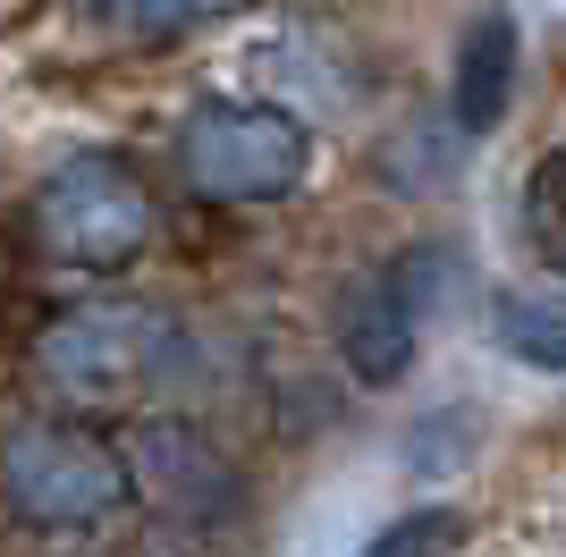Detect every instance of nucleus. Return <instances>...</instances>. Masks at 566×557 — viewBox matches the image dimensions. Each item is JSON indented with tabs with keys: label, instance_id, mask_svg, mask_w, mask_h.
Wrapping results in <instances>:
<instances>
[{
	"label": "nucleus",
	"instance_id": "nucleus-6",
	"mask_svg": "<svg viewBox=\"0 0 566 557\" xmlns=\"http://www.w3.org/2000/svg\"><path fill=\"white\" fill-rule=\"evenodd\" d=\"M127 464H136V482L153 490L169 515H187V524H212V515H229V498H237L220 448L203 440V431H187V422H153Z\"/></svg>",
	"mask_w": 566,
	"mask_h": 557
},
{
	"label": "nucleus",
	"instance_id": "nucleus-5",
	"mask_svg": "<svg viewBox=\"0 0 566 557\" xmlns=\"http://www.w3.org/2000/svg\"><path fill=\"white\" fill-rule=\"evenodd\" d=\"M440 271H449L440 245H406V254H389L347 296V313H338V355H347V371L364 380V389L406 380V364H415V347H423L431 304H440Z\"/></svg>",
	"mask_w": 566,
	"mask_h": 557
},
{
	"label": "nucleus",
	"instance_id": "nucleus-2",
	"mask_svg": "<svg viewBox=\"0 0 566 557\" xmlns=\"http://www.w3.org/2000/svg\"><path fill=\"white\" fill-rule=\"evenodd\" d=\"M169 355H178V322L136 304V296L69 304L34 338V371L60 397H76V406H127V397H144L169 371Z\"/></svg>",
	"mask_w": 566,
	"mask_h": 557
},
{
	"label": "nucleus",
	"instance_id": "nucleus-11",
	"mask_svg": "<svg viewBox=\"0 0 566 557\" xmlns=\"http://www.w3.org/2000/svg\"><path fill=\"white\" fill-rule=\"evenodd\" d=\"M229 9H245V0H102V18H111V25H127V34H144V43L195 34V25L229 18Z\"/></svg>",
	"mask_w": 566,
	"mask_h": 557
},
{
	"label": "nucleus",
	"instance_id": "nucleus-1",
	"mask_svg": "<svg viewBox=\"0 0 566 557\" xmlns=\"http://www.w3.org/2000/svg\"><path fill=\"white\" fill-rule=\"evenodd\" d=\"M178 178L203 203H280L313 178L305 118L254 93H212L178 118Z\"/></svg>",
	"mask_w": 566,
	"mask_h": 557
},
{
	"label": "nucleus",
	"instance_id": "nucleus-3",
	"mask_svg": "<svg viewBox=\"0 0 566 557\" xmlns=\"http://www.w3.org/2000/svg\"><path fill=\"white\" fill-rule=\"evenodd\" d=\"M0 498L34 533H85L136 498V464L76 422H25L0 440Z\"/></svg>",
	"mask_w": 566,
	"mask_h": 557
},
{
	"label": "nucleus",
	"instance_id": "nucleus-10",
	"mask_svg": "<svg viewBox=\"0 0 566 557\" xmlns=\"http://www.w3.org/2000/svg\"><path fill=\"white\" fill-rule=\"evenodd\" d=\"M457 549H465V515L457 507H415V515H398V524H380L355 557H457Z\"/></svg>",
	"mask_w": 566,
	"mask_h": 557
},
{
	"label": "nucleus",
	"instance_id": "nucleus-7",
	"mask_svg": "<svg viewBox=\"0 0 566 557\" xmlns=\"http://www.w3.org/2000/svg\"><path fill=\"white\" fill-rule=\"evenodd\" d=\"M516 69H524V34L507 9H482L457 34V69H449V118L465 136H491L507 102H516Z\"/></svg>",
	"mask_w": 566,
	"mask_h": 557
},
{
	"label": "nucleus",
	"instance_id": "nucleus-8",
	"mask_svg": "<svg viewBox=\"0 0 566 557\" xmlns=\"http://www.w3.org/2000/svg\"><path fill=\"white\" fill-rule=\"evenodd\" d=\"M491 329H499V347L516 355V364L566 371V296L558 287H507V296L491 304Z\"/></svg>",
	"mask_w": 566,
	"mask_h": 557
},
{
	"label": "nucleus",
	"instance_id": "nucleus-4",
	"mask_svg": "<svg viewBox=\"0 0 566 557\" xmlns=\"http://www.w3.org/2000/svg\"><path fill=\"white\" fill-rule=\"evenodd\" d=\"M153 220H161V203H153V186L136 178L127 153H69L43 178V195H34V237L69 271H118V262H136L153 245Z\"/></svg>",
	"mask_w": 566,
	"mask_h": 557
},
{
	"label": "nucleus",
	"instance_id": "nucleus-9",
	"mask_svg": "<svg viewBox=\"0 0 566 557\" xmlns=\"http://www.w3.org/2000/svg\"><path fill=\"white\" fill-rule=\"evenodd\" d=\"M516 229H524V254L542 262L549 278H566V144H549L542 161L524 169Z\"/></svg>",
	"mask_w": 566,
	"mask_h": 557
}]
</instances>
